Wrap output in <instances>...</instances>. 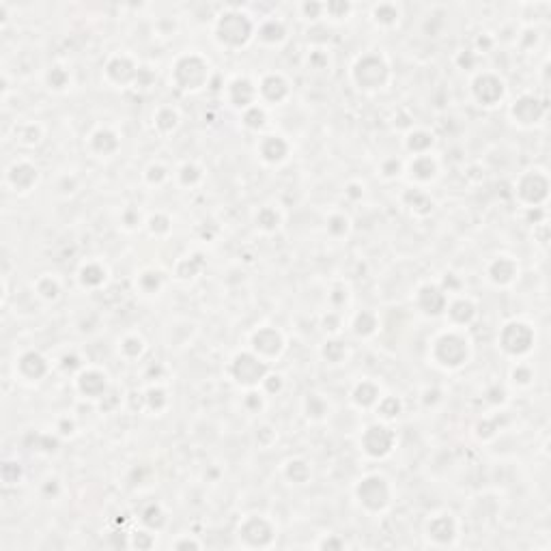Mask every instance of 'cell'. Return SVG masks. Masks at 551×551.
Here are the masks:
<instances>
[{
    "instance_id": "cell-1",
    "label": "cell",
    "mask_w": 551,
    "mask_h": 551,
    "mask_svg": "<svg viewBox=\"0 0 551 551\" xmlns=\"http://www.w3.org/2000/svg\"><path fill=\"white\" fill-rule=\"evenodd\" d=\"M257 35V26L250 15L239 9L224 11L215 22V39L226 47H244Z\"/></svg>"
},
{
    "instance_id": "cell-2",
    "label": "cell",
    "mask_w": 551,
    "mask_h": 551,
    "mask_svg": "<svg viewBox=\"0 0 551 551\" xmlns=\"http://www.w3.org/2000/svg\"><path fill=\"white\" fill-rule=\"evenodd\" d=\"M431 356L435 360V364L444 366V369H459L470 358V343L457 329L444 332L433 343Z\"/></svg>"
},
{
    "instance_id": "cell-3",
    "label": "cell",
    "mask_w": 551,
    "mask_h": 551,
    "mask_svg": "<svg viewBox=\"0 0 551 551\" xmlns=\"http://www.w3.org/2000/svg\"><path fill=\"white\" fill-rule=\"evenodd\" d=\"M173 80L181 91H200L209 82V63L200 54H183L173 67Z\"/></svg>"
},
{
    "instance_id": "cell-4",
    "label": "cell",
    "mask_w": 551,
    "mask_h": 551,
    "mask_svg": "<svg viewBox=\"0 0 551 551\" xmlns=\"http://www.w3.org/2000/svg\"><path fill=\"white\" fill-rule=\"evenodd\" d=\"M390 78V67L379 54H364L354 65V80L362 91H379Z\"/></svg>"
},
{
    "instance_id": "cell-5",
    "label": "cell",
    "mask_w": 551,
    "mask_h": 551,
    "mask_svg": "<svg viewBox=\"0 0 551 551\" xmlns=\"http://www.w3.org/2000/svg\"><path fill=\"white\" fill-rule=\"evenodd\" d=\"M356 495L366 510L379 512L390 504V485L383 476L371 474L360 480V485L356 487Z\"/></svg>"
},
{
    "instance_id": "cell-6",
    "label": "cell",
    "mask_w": 551,
    "mask_h": 551,
    "mask_svg": "<svg viewBox=\"0 0 551 551\" xmlns=\"http://www.w3.org/2000/svg\"><path fill=\"white\" fill-rule=\"evenodd\" d=\"M267 373H270L267 362L261 360L257 354H239V356H235V360H233V364H230L233 379H235L239 386H248V388L257 386V383H263Z\"/></svg>"
},
{
    "instance_id": "cell-7",
    "label": "cell",
    "mask_w": 551,
    "mask_h": 551,
    "mask_svg": "<svg viewBox=\"0 0 551 551\" xmlns=\"http://www.w3.org/2000/svg\"><path fill=\"white\" fill-rule=\"evenodd\" d=\"M534 345V332L530 329V325L512 321L508 325H504L502 334H499V347L504 349L506 354L510 356H523L528 354Z\"/></svg>"
},
{
    "instance_id": "cell-8",
    "label": "cell",
    "mask_w": 551,
    "mask_h": 551,
    "mask_svg": "<svg viewBox=\"0 0 551 551\" xmlns=\"http://www.w3.org/2000/svg\"><path fill=\"white\" fill-rule=\"evenodd\" d=\"M394 446V433L383 424H371L362 435V448L364 453L373 459H383L392 453Z\"/></svg>"
},
{
    "instance_id": "cell-9",
    "label": "cell",
    "mask_w": 551,
    "mask_h": 551,
    "mask_svg": "<svg viewBox=\"0 0 551 551\" xmlns=\"http://www.w3.org/2000/svg\"><path fill=\"white\" fill-rule=\"evenodd\" d=\"M285 349V338L276 327H261L252 334V354H257L261 360L278 358Z\"/></svg>"
},
{
    "instance_id": "cell-10",
    "label": "cell",
    "mask_w": 551,
    "mask_h": 551,
    "mask_svg": "<svg viewBox=\"0 0 551 551\" xmlns=\"http://www.w3.org/2000/svg\"><path fill=\"white\" fill-rule=\"evenodd\" d=\"M7 186L18 192V194H26L32 190V186H37L39 181V171L37 166H32L30 162L26 160H20V162H13L9 169H7Z\"/></svg>"
},
{
    "instance_id": "cell-11",
    "label": "cell",
    "mask_w": 551,
    "mask_h": 551,
    "mask_svg": "<svg viewBox=\"0 0 551 551\" xmlns=\"http://www.w3.org/2000/svg\"><path fill=\"white\" fill-rule=\"evenodd\" d=\"M239 537L252 547H265L274 539V526L261 515H252L239 526Z\"/></svg>"
},
{
    "instance_id": "cell-12",
    "label": "cell",
    "mask_w": 551,
    "mask_h": 551,
    "mask_svg": "<svg viewBox=\"0 0 551 551\" xmlns=\"http://www.w3.org/2000/svg\"><path fill=\"white\" fill-rule=\"evenodd\" d=\"M472 91L480 106H495L504 95V82L493 74H480L474 80Z\"/></svg>"
},
{
    "instance_id": "cell-13",
    "label": "cell",
    "mask_w": 551,
    "mask_h": 551,
    "mask_svg": "<svg viewBox=\"0 0 551 551\" xmlns=\"http://www.w3.org/2000/svg\"><path fill=\"white\" fill-rule=\"evenodd\" d=\"M138 67L129 56L125 54H116L106 63V78L112 85H129V82H136L138 78Z\"/></svg>"
},
{
    "instance_id": "cell-14",
    "label": "cell",
    "mask_w": 551,
    "mask_h": 551,
    "mask_svg": "<svg viewBox=\"0 0 551 551\" xmlns=\"http://www.w3.org/2000/svg\"><path fill=\"white\" fill-rule=\"evenodd\" d=\"M50 371L47 360L39 352H24L15 362V373H20L26 381H41Z\"/></svg>"
},
{
    "instance_id": "cell-15",
    "label": "cell",
    "mask_w": 551,
    "mask_h": 551,
    "mask_svg": "<svg viewBox=\"0 0 551 551\" xmlns=\"http://www.w3.org/2000/svg\"><path fill=\"white\" fill-rule=\"evenodd\" d=\"M226 93H228V102L235 108H244V110H248L250 106H255L257 97H259V89L248 78L230 80Z\"/></svg>"
},
{
    "instance_id": "cell-16",
    "label": "cell",
    "mask_w": 551,
    "mask_h": 551,
    "mask_svg": "<svg viewBox=\"0 0 551 551\" xmlns=\"http://www.w3.org/2000/svg\"><path fill=\"white\" fill-rule=\"evenodd\" d=\"M76 386L80 394H85L87 398H102L108 392V377L102 371L87 369V371H80Z\"/></svg>"
},
{
    "instance_id": "cell-17",
    "label": "cell",
    "mask_w": 551,
    "mask_h": 551,
    "mask_svg": "<svg viewBox=\"0 0 551 551\" xmlns=\"http://www.w3.org/2000/svg\"><path fill=\"white\" fill-rule=\"evenodd\" d=\"M426 534H429V539L437 541L440 545H448L457 534V523L453 519V515H448V512L433 515L426 523Z\"/></svg>"
},
{
    "instance_id": "cell-18",
    "label": "cell",
    "mask_w": 551,
    "mask_h": 551,
    "mask_svg": "<svg viewBox=\"0 0 551 551\" xmlns=\"http://www.w3.org/2000/svg\"><path fill=\"white\" fill-rule=\"evenodd\" d=\"M418 306L422 308V312L431 314V316H437L446 310L448 306V297H446V291L435 287V285H424L418 289Z\"/></svg>"
},
{
    "instance_id": "cell-19",
    "label": "cell",
    "mask_w": 551,
    "mask_h": 551,
    "mask_svg": "<svg viewBox=\"0 0 551 551\" xmlns=\"http://www.w3.org/2000/svg\"><path fill=\"white\" fill-rule=\"evenodd\" d=\"M257 89H259V97L265 99V102L280 104L282 99H287L289 95V82L280 74H270L261 80V85Z\"/></svg>"
},
{
    "instance_id": "cell-20",
    "label": "cell",
    "mask_w": 551,
    "mask_h": 551,
    "mask_svg": "<svg viewBox=\"0 0 551 551\" xmlns=\"http://www.w3.org/2000/svg\"><path fill=\"white\" fill-rule=\"evenodd\" d=\"M517 192H519V196L526 200V203H530V205L539 203V200H543L547 196V179L532 171V173L521 177Z\"/></svg>"
},
{
    "instance_id": "cell-21",
    "label": "cell",
    "mask_w": 551,
    "mask_h": 551,
    "mask_svg": "<svg viewBox=\"0 0 551 551\" xmlns=\"http://www.w3.org/2000/svg\"><path fill=\"white\" fill-rule=\"evenodd\" d=\"M259 153L267 164H280L289 155V142L282 136H265L259 144Z\"/></svg>"
},
{
    "instance_id": "cell-22",
    "label": "cell",
    "mask_w": 551,
    "mask_h": 551,
    "mask_svg": "<svg viewBox=\"0 0 551 551\" xmlns=\"http://www.w3.org/2000/svg\"><path fill=\"white\" fill-rule=\"evenodd\" d=\"M446 312L450 316V321H453V325H470L474 319H476V304L472 302V299H455L453 304H448L446 306Z\"/></svg>"
},
{
    "instance_id": "cell-23",
    "label": "cell",
    "mask_w": 551,
    "mask_h": 551,
    "mask_svg": "<svg viewBox=\"0 0 551 551\" xmlns=\"http://www.w3.org/2000/svg\"><path fill=\"white\" fill-rule=\"evenodd\" d=\"M539 102L537 99H534L532 95H523V97H519L515 102V106H512V116L519 123H526V125H530V123H537L541 116H543V108L541 106H537Z\"/></svg>"
},
{
    "instance_id": "cell-24",
    "label": "cell",
    "mask_w": 551,
    "mask_h": 551,
    "mask_svg": "<svg viewBox=\"0 0 551 551\" xmlns=\"http://www.w3.org/2000/svg\"><path fill=\"white\" fill-rule=\"evenodd\" d=\"M89 144L97 155H112L119 149V136L108 127H99L91 133Z\"/></svg>"
},
{
    "instance_id": "cell-25",
    "label": "cell",
    "mask_w": 551,
    "mask_h": 551,
    "mask_svg": "<svg viewBox=\"0 0 551 551\" xmlns=\"http://www.w3.org/2000/svg\"><path fill=\"white\" fill-rule=\"evenodd\" d=\"M257 39L267 43V45H276L287 39V26L276 18L265 20L257 26Z\"/></svg>"
},
{
    "instance_id": "cell-26",
    "label": "cell",
    "mask_w": 551,
    "mask_h": 551,
    "mask_svg": "<svg viewBox=\"0 0 551 551\" xmlns=\"http://www.w3.org/2000/svg\"><path fill=\"white\" fill-rule=\"evenodd\" d=\"M515 276H517V265L510 257H497L489 265V278L495 282V285H508V282H512Z\"/></svg>"
},
{
    "instance_id": "cell-27",
    "label": "cell",
    "mask_w": 551,
    "mask_h": 551,
    "mask_svg": "<svg viewBox=\"0 0 551 551\" xmlns=\"http://www.w3.org/2000/svg\"><path fill=\"white\" fill-rule=\"evenodd\" d=\"M106 267L102 263H87V265H82V270H80V285L85 287V289H97V287H102L104 282H106Z\"/></svg>"
},
{
    "instance_id": "cell-28",
    "label": "cell",
    "mask_w": 551,
    "mask_h": 551,
    "mask_svg": "<svg viewBox=\"0 0 551 551\" xmlns=\"http://www.w3.org/2000/svg\"><path fill=\"white\" fill-rule=\"evenodd\" d=\"M354 396V403L360 405V407H371V405H377L379 398H381V392H379V386L373 381H360L358 386L354 388L352 392Z\"/></svg>"
},
{
    "instance_id": "cell-29",
    "label": "cell",
    "mask_w": 551,
    "mask_h": 551,
    "mask_svg": "<svg viewBox=\"0 0 551 551\" xmlns=\"http://www.w3.org/2000/svg\"><path fill=\"white\" fill-rule=\"evenodd\" d=\"M409 173L413 179H418V181H431L437 175V162L431 155H415L411 166H409Z\"/></svg>"
},
{
    "instance_id": "cell-30",
    "label": "cell",
    "mask_w": 551,
    "mask_h": 551,
    "mask_svg": "<svg viewBox=\"0 0 551 551\" xmlns=\"http://www.w3.org/2000/svg\"><path fill=\"white\" fill-rule=\"evenodd\" d=\"M32 289H35V293L41 299H45V302H56V299L61 297V282L50 274L39 276L35 280V285H32Z\"/></svg>"
},
{
    "instance_id": "cell-31",
    "label": "cell",
    "mask_w": 551,
    "mask_h": 551,
    "mask_svg": "<svg viewBox=\"0 0 551 551\" xmlns=\"http://www.w3.org/2000/svg\"><path fill=\"white\" fill-rule=\"evenodd\" d=\"M400 18V7L394 3H381L373 7V20L379 26H394Z\"/></svg>"
},
{
    "instance_id": "cell-32",
    "label": "cell",
    "mask_w": 551,
    "mask_h": 551,
    "mask_svg": "<svg viewBox=\"0 0 551 551\" xmlns=\"http://www.w3.org/2000/svg\"><path fill=\"white\" fill-rule=\"evenodd\" d=\"M43 138V129L37 123H24L15 127V140L24 147H37Z\"/></svg>"
},
{
    "instance_id": "cell-33",
    "label": "cell",
    "mask_w": 551,
    "mask_h": 551,
    "mask_svg": "<svg viewBox=\"0 0 551 551\" xmlns=\"http://www.w3.org/2000/svg\"><path fill=\"white\" fill-rule=\"evenodd\" d=\"M431 147H433V136L424 129H413L407 136V149L415 155H426Z\"/></svg>"
},
{
    "instance_id": "cell-34",
    "label": "cell",
    "mask_w": 551,
    "mask_h": 551,
    "mask_svg": "<svg viewBox=\"0 0 551 551\" xmlns=\"http://www.w3.org/2000/svg\"><path fill=\"white\" fill-rule=\"evenodd\" d=\"M153 121H155V129H158L160 133H171V131H175L177 125H179V114H177L175 108L164 106V108L158 110V114H155V119H153Z\"/></svg>"
},
{
    "instance_id": "cell-35",
    "label": "cell",
    "mask_w": 551,
    "mask_h": 551,
    "mask_svg": "<svg viewBox=\"0 0 551 551\" xmlns=\"http://www.w3.org/2000/svg\"><path fill=\"white\" fill-rule=\"evenodd\" d=\"M405 200H407V205L418 213V215H426L433 211V200L426 192L422 190H409L405 194Z\"/></svg>"
},
{
    "instance_id": "cell-36",
    "label": "cell",
    "mask_w": 551,
    "mask_h": 551,
    "mask_svg": "<svg viewBox=\"0 0 551 551\" xmlns=\"http://www.w3.org/2000/svg\"><path fill=\"white\" fill-rule=\"evenodd\" d=\"M379 327V321H377V316L369 310H362L356 314V319H354V332L358 334V336H371V334H375Z\"/></svg>"
},
{
    "instance_id": "cell-37",
    "label": "cell",
    "mask_w": 551,
    "mask_h": 551,
    "mask_svg": "<svg viewBox=\"0 0 551 551\" xmlns=\"http://www.w3.org/2000/svg\"><path fill=\"white\" fill-rule=\"evenodd\" d=\"M119 349L127 360H136L144 354V341H142V336H138V334H129V336H125L121 341Z\"/></svg>"
},
{
    "instance_id": "cell-38",
    "label": "cell",
    "mask_w": 551,
    "mask_h": 551,
    "mask_svg": "<svg viewBox=\"0 0 551 551\" xmlns=\"http://www.w3.org/2000/svg\"><path fill=\"white\" fill-rule=\"evenodd\" d=\"M45 82H47L50 89L63 91V89L69 87V72L61 65H54V67H50V72L45 74Z\"/></svg>"
},
{
    "instance_id": "cell-39",
    "label": "cell",
    "mask_w": 551,
    "mask_h": 551,
    "mask_svg": "<svg viewBox=\"0 0 551 551\" xmlns=\"http://www.w3.org/2000/svg\"><path fill=\"white\" fill-rule=\"evenodd\" d=\"M162 282H164V276H162V272L147 270V272H142V274H140V278H138V287H140L144 293L151 295V293H158V291H160Z\"/></svg>"
},
{
    "instance_id": "cell-40",
    "label": "cell",
    "mask_w": 551,
    "mask_h": 551,
    "mask_svg": "<svg viewBox=\"0 0 551 551\" xmlns=\"http://www.w3.org/2000/svg\"><path fill=\"white\" fill-rule=\"evenodd\" d=\"M265 121H267V114H265V108L255 104L250 106L248 110H244V125L250 127V129H261L265 127Z\"/></svg>"
},
{
    "instance_id": "cell-41",
    "label": "cell",
    "mask_w": 551,
    "mask_h": 551,
    "mask_svg": "<svg viewBox=\"0 0 551 551\" xmlns=\"http://www.w3.org/2000/svg\"><path fill=\"white\" fill-rule=\"evenodd\" d=\"M287 478L297 482V485H304V482L310 478V467L304 461H299V459L289 461L287 463Z\"/></svg>"
},
{
    "instance_id": "cell-42",
    "label": "cell",
    "mask_w": 551,
    "mask_h": 551,
    "mask_svg": "<svg viewBox=\"0 0 551 551\" xmlns=\"http://www.w3.org/2000/svg\"><path fill=\"white\" fill-rule=\"evenodd\" d=\"M327 413V403L323 400V396L319 394H308L306 396V415L312 420H319Z\"/></svg>"
},
{
    "instance_id": "cell-43",
    "label": "cell",
    "mask_w": 551,
    "mask_h": 551,
    "mask_svg": "<svg viewBox=\"0 0 551 551\" xmlns=\"http://www.w3.org/2000/svg\"><path fill=\"white\" fill-rule=\"evenodd\" d=\"M3 482L7 487H11V485H18V482H22V478H24V470H22V465L18 463V461H5L3 463Z\"/></svg>"
},
{
    "instance_id": "cell-44",
    "label": "cell",
    "mask_w": 551,
    "mask_h": 551,
    "mask_svg": "<svg viewBox=\"0 0 551 551\" xmlns=\"http://www.w3.org/2000/svg\"><path fill=\"white\" fill-rule=\"evenodd\" d=\"M323 358L332 364H341L347 358V347L341 341H327L323 347Z\"/></svg>"
},
{
    "instance_id": "cell-45",
    "label": "cell",
    "mask_w": 551,
    "mask_h": 551,
    "mask_svg": "<svg viewBox=\"0 0 551 551\" xmlns=\"http://www.w3.org/2000/svg\"><path fill=\"white\" fill-rule=\"evenodd\" d=\"M400 400L396 398V396H381L379 398V403H377V411L383 415V418L386 420H390V418H396V415L400 413Z\"/></svg>"
},
{
    "instance_id": "cell-46",
    "label": "cell",
    "mask_w": 551,
    "mask_h": 551,
    "mask_svg": "<svg viewBox=\"0 0 551 551\" xmlns=\"http://www.w3.org/2000/svg\"><path fill=\"white\" fill-rule=\"evenodd\" d=\"M203 179V173H200V169L196 164H183L181 166V171H179V181H181V186H186V188H192L196 186V183Z\"/></svg>"
},
{
    "instance_id": "cell-47",
    "label": "cell",
    "mask_w": 551,
    "mask_h": 551,
    "mask_svg": "<svg viewBox=\"0 0 551 551\" xmlns=\"http://www.w3.org/2000/svg\"><path fill=\"white\" fill-rule=\"evenodd\" d=\"M278 222H280V215L274 207H263L257 215V224L263 228V230H276L278 228Z\"/></svg>"
},
{
    "instance_id": "cell-48",
    "label": "cell",
    "mask_w": 551,
    "mask_h": 551,
    "mask_svg": "<svg viewBox=\"0 0 551 551\" xmlns=\"http://www.w3.org/2000/svg\"><path fill=\"white\" fill-rule=\"evenodd\" d=\"M164 512H162V508L158 506V504H151V506H147L144 510H142V523L144 526H149V528H162L164 526Z\"/></svg>"
},
{
    "instance_id": "cell-49",
    "label": "cell",
    "mask_w": 551,
    "mask_h": 551,
    "mask_svg": "<svg viewBox=\"0 0 551 551\" xmlns=\"http://www.w3.org/2000/svg\"><path fill=\"white\" fill-rule=\"evenodd\" d=\"M149 230H151L153 235H158V237L169 235V233H171V220L166 218L164 213H158V215H153L151 220H149Z\"/></svg>"
},
{
    "instance_id": "cell-50",
    "label": "cell",
    "mask_w": 551,
    "mask_h": 551,
    "mask_svg": "<svg viewBox=\"0 0 551 551\" xmlns=\"http://www.w3.org/2000/svg\"><path fill=\"white\" fill-rule=\"evenodd\" d=\"M347 228H349V220H347V215H343V213L332 215V218L327 220V230L332 233L334 237H343L347 233Z\"/></svg>"
},
{
    "instance_id": "cell-51",
    "label": "cell",
    "mask_w": 551,
    "mask_h": 551,
    "mask_svg": "<svg viewBox=\"0 0 551 551\" xmlns=\"http://www.w3.org/2000/svg\"><path fill=\"white\" fill-rule=\"evenodd\" d=\"M144 177H147L149 183H151V186H160V183H164L166 179H169V171H166L162 164H151L147 169Z\"/></svg>"
},
{
    "instance_id": "cell-52",
    "label": "cell",
    "mask_w": 551,
    "mask_h": 551,
    "mask_svg": "<svg viewBox=\"0 0 551 551\" xmlns=\"http://www.w3.org/2000/svg\"><path fill=\"white\" fill-rule=\"evenodd\" d=\"M203 261H200V257L198 255H194V257H188V259H183L181 263H179V267H188V272L183 274L181 278H194L200 270H203Z\"/></svg>"
},
{
    "instance_id": "cell-53",
    "label": "cell",
    "mask_w": 551,
    "mask_h": 551,
    "mask_svg": "<svg viewBox=\"0 0 551 551\" xmlns=\"http://www.w3.org/2000/svg\"><path fill=\"white\" fill-rule=\"evenodd\" d=\"M144 400H147V405L151 407V409H155V411H160L158 400H162V403H169V398H166V392L162 388H151V390L147 392Z\"/></svg>"
},
{
    "instance_id": "cell-54",
    "label": "cell",
    "mask_w": 551,
    "mask_h": 551,
    "mask_svg": "<svg viewBox=\"0 0 551 551\" xmlns=\"http://www.w3.org/2000/svg\"><path fill=\"white\" fill-rule=\"evenodd\" d=\"M61 369H63L65 373H74L76 369H82V362H80V358H78L76 354H67V356H63V360H61Z\"/></svg>"
},
{
    "instance_id": "cell-55",
    "label": "cell",
    "mask_w": 551,
    "mask_h": 551,
    "mask_svg": "<svg viewBox=\"0 0 551 551\" xmlns=\"http://www.w3.org/2000/svg\"><path fill=\"white\" fill-rule=\"evenodd\" d=\"M56 431L61 433V435H74V431H76V422L72 418H61L58 424H56Z\"/></svg>"
},
{
    "instance_id": "cell-56",
    "label": "cell",
    "mask_w": 551,
    "mask_h": 551,
    "mask_svg": "<svg viewBox=\"0 0 551 551\" xmlns=\"http://www.w3.org/2000/svg\"><path fill=\"white\" fill-rule=\"evenodd\" d=\"M177 549H183V547H192V549H200V543L198 541H192V539H186V541H177L175 543Z\"/></svg>"
}]
</instances>
